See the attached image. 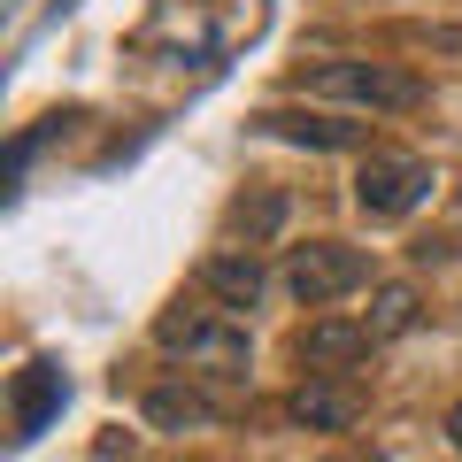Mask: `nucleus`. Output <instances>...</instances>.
Listing matches in <instances>:
<instances>
[{
    "mask_svg": "<svg viewBox=\"0 0 462 462\" xmlns=\"http://www.w3.org/2000/svg\"><path fill=\"white\" fill-rule=\"evenodd\" d=\"M193 285L216 300V309H231V316H239V309H254V300H263L270 270H263V254H254V247H216L208 263L193 270Z\"/></svg>",
    "mask_w": 462,
    "mask_h": 462,
    "instance_id": "423d86ee",
    "label": "nucleus"
},
{
    "mask_svg": "<svg viewBox=\"0 0 462 462\" xmlns=\"http://www.w3.org/2000/svg\"><path fill=\"white\" fill-rule=\"evenodd\" d=\"M370 346H378V331H370V324H346V316H316V324H300L293 355H300V370H309V378H339V370L370 363Z\"/></svg>",
    "mask_w": 462,
    "mask_h": 462,
    "instance_id": "39448f33",
    "label": "nucleus"
},
{
    "mask_svg": "<svg viewBox=\"0 0 462 462\" xmlns=\"http://www.w3.org/2000/svg\"><path fill=\"white\" fill-rule=\"evenodd\" d=\"M216 401L200 393L193 378H162V385H147V424L154 431H200V424H216Z\"/></svg>",
    "mask_w": 462,
    "mask_h": 462,
    "instance_id": "9d476101",
    "label": "nucleus"
},
{
    "mask_svg": "<svg viewBox=\"0 0 462 462\" xmlns=\"http://www.w3.org/2000/svg\"><path fill=\"white\" fill-rule=\"evenodd\" d=\"M278 224H285V193L278 185H263V193H247L239 208H231V231H247V247H263Z\"/></svg>",
    "mask_w": 462,
    "mask_h": 462,
    "instance_id": "f8f14e48",
    "label": "nucleus"
},
{
    "mask_svg": "<svg viewBox=\"0 0 462 462\" xmlns=\"http://www.w3.org/2000/svg\"><path fill=\"white\" fill-rule=\"evenodd\" d=\"M416 316H424V300H416V285H378V293H370V316L363 324L378 331V339H401V331H416Z\"/></svg>",
    "mask_w": 462,
    "mask_h": 462,
    "instance_id": "9b49d317",
    "label": "nucleus"
},
{
    "mask_svg": "<svg viewBox=\"0 0 462 462\" xmlns=\"http://www.w3.org/2000/svg\"><path fill=\"white\" fill-rule=\"evenodd\" d=\"M431 185H439V170H431L424 154H370V162L355 170V208H363L370 224H401V216H416L431 200Z\"/></svg>",
    "mask_w": 462,
    "mask_h": 462,
    "instance_id": "7ed1b4c3",
    "label": "nucleus"
},
{
    "mask_svg": "<svg viewBox=\"0 0 462 462\" xmlns=\"http://www.w3.org/2000/svg\"><path fill=\"white\" fill-rule=\"evenodd\" d=\"M447 439L462 447V401H455V409H447Z\"/></svg>",
    "mask_w": 462,
    "mask_h": 462,
    "instance_id": "ddd939ff",
    "label": "nucleus"
},
{
    "mask_svg": "<svg viewBox=\"0 0 462 462\" xmlns=\"http://www.w3.org/2000/svg\"><path fill=\"white\" fill-rule=\"evenodd\" d=\"M254 132L263 139H293V147H309V154H346V147L370 139L363 124H339V116H316V108H263Z\"/></svg>",
    "mask_w": 462,
    "mask_h": 462,
    "instance_id": "0eeeda50",
    "label": "nucleus"
},
{
    "mask_svg": "<svg viewBox=\"0 0 462 462\" xmlns=\"http://www.w3.org/2000/svg\"><path fill=\"white\" fill-rule=\"evenodd\" d=\"M355 285H370V254L346 247V239H309V247L285 254V293H293L300 309H331V300H346Z\"/></svg>",
    "mask_w": 462,
    "mask_h": 462,
    "instance_id": "20e7f679",
    "label": "nucleus"
},
{
    "mask_svg": "<svg viewBox=\"0 0 462 462\" xmlns=\"http://www.w3.org/2000/svg\"><path fill=\"white\" fill-rule=\"evenodd\" d=\"M285 416H293L300 431H346L355 416H363V385H346V378H300L293 393H285Z\"/></svg>",
    "mask_w": 462,
    "mask_h": 462,
    "instance_id": "6e6552de",
    "label": "nucleus"
},
{
    "mask_svg": "<svg viewBox=\"0 0 462 462\" xmlns=\"http://www.w3.org/2000/svg\"><path fill=\"white\" fill-rule=\"evenodd\" d=\"M293 85L309 100H346V108H363V116H409V108H424V100H431V85L416 78V69L363 62V54H324V62H309Z\"/></svg>",
    "mask_w": 462,
    "mask_h": 462,
    "instance_id": "f257e3e1",
    "label": "nucleus"
},
{
    "mask_svg": "<svg viewBox=\"0 0 462 462\" xmlns=\"http://www.w3.org/2000/svg\"><path fill=\"white\" fill-rule=\"evenodd\" d=\"M62 401H69V378L54 363H23L16 370V393H8V416H16V439H39V431L62 416Z\"/></svg>",
    "mask_w": 462,
    "mask_h": 462,
    "instance_id": "1a4fd4ad",
    "label": "nucleus"
},
{
    "mask_svg": "<svg viewBox=\"0 0 462 462\" xmlns=\"http://www.w3.org/2000/svg\"><path fill=\"white\" fill-rule=\"evenodd\" d=\"M154 346L178 355L185 370H208V378H247L254 370V331L231 309H162L154 316Z\"/></svg>",
    "mask_w": 462,
    "mask_h": 462,
    "instance_id": "f03ea898",
    "label": "nucleus"
}]
</instances>
